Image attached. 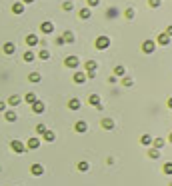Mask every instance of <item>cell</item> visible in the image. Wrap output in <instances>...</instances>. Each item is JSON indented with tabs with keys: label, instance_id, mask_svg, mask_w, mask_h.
I'll return each mask as SVG.
<instances>
[{
	"label": "cell",
	"instance_id": "obj_43",
	"mask_svg": "<svg viewBox=\"0 0 172 186\" xmlns=\"http://www.w3.org/2000/svg\"><path fill=\"white\" fill-rule=\"evenodd\" d=\"M164 34H168V36H172V24L168 26V28H166V32H164Z\"/></svg>",
	"mask_w": 172,
	"mask_h": 186
},
{
	"label": "cell",
	"instance_id": "obj_37",
	"mask_svg": "<svg viewBox=\"0 0 172 186\" xmlns=\"http://www.w3.org/2000/svg\"><path fill=\"white\" fill-rule=\"evenodd\" d=\"M62 8H64V10H66V12H70V10H74V4L70 2V0H66V2H64V4H62Z\"/></svg>",
	"mask_w": 172,
	"mask_h": 186
},
{
	"label": "cell",
	"instance_id": "obj_48",
	"mask_svg": "<svg viewBox=\"0 0 172 186\" xmlns=\"http://www.w3.org/2000/svg\"><path fill=\"white\" fill-rule=\"evenodd\" d=\"M170 186H172V184H170Z\"/></svg>",
	"mask_w": 172,
	"mask_h": 186
},
{
	"label": "cell",
	"instance_id": "obj_44",
	"mask_svg": "<svg viewBox=\"0 0 172 186\" xmlns=\"http://www.w3.org/2000/svg\"><path fill=\"white\" fill-rule=\"evenodd\" d=\"M34 0H22V4H32Z\"/></svg>",
	"mask_w": 172,
	"mask_h": 186
},
{
	"label": "cell",
	"instance_id": "obj_21",
	"mask_svg": "<svg viewBox=\"0 0 172 186\" xmlns=\"http://www.w3.org/2000/svg\"><path fill=\"white\" fill-rule=\"evenodd\" d=\"M20 102H22V98H20L18 94H12V96L8 98V104H10V106H18Z\"/></svg>",
	"mask_w": 172,
	"mask_h": 186
},
{
	"label": "cell",
	"instance_id": "obj_7",
	"mask_svg": "<svg viewBox=\"0 0 172 186\" xmlns=\"http://www.w3.org/2000/svg\"><path fill=\"white\" fill-rule=\"evenodd\" d=\"M74 130H76L78 134H84V132H88V124H86L84 120H78V122L74 124Z\"/></svg>",
	"mask_w": 172,
	"mask_h": 186
},
{
	"label": "cell",
	"instance_id": "obj_24",
	"mask_svg": "<svg viewBox=\"0 0 172 186\" xmlns=\"http://www.w3.org/2000/svg\"><path fill=\"white\" fill-rule=\"evenodd\" d=\"M90 16H92V10H90L88 6H86V8H82V10H80V18H82V20H88V18H90Z\"/></svg>",
	"mask_w": 172,
	"mask_h": 186
},
{
	"label": "cell",
	"instance_id": "obj_42",
	"mask_svg": "<svg viewBox=\"0 0 172 186\" xmlns=\"http://www.w3.org/2000/svg\"><path fill=\"white\" fill-rule=\"evenodd\" d=\"M4 110H6V102L0 100V112H4Z\"/></svg>",
	"mask_w": 172,
	"mask_h": 186
},
{
	"label": "cell",
	"instance_id": "obj_11",
	"mask_svg": "<svg viewBox=\"0 0 172 186\" xmlns=\"http://www.w3.org/2000/svg\"><path fill=\"white\" fill-rule=\"evenodd\" d=\"M62 40H64V44H72V42H74V32L72 30H66L62 34Z\"/></svg>",
	"mask_w": 172,
	"mask_h": 186
},
{
	"label": "cell",
	"instance_id": "obj_25",
	"mask_svg": "<svg viewBox=\"0 0 172 186\" xmlns=\"http://www.w3.org/2000/svg\"><path fill=\"white\" fill-rule=\"evenodd\" d=\"M68 106H70V110H80V100L78 98H70Z\"/></svg>",
	"mask_w": 172,
	"mask_h": 186
},
{
	"label": "cell",
	"instance_id": "obj_18",
	"mask_svg": "<svg viewBox=\"0 0 172 186\" xmlns=\"http://www.w3.org/2000/svg\"><path fill=\"white\" fill-rule=\"evenodd\" d=\"M74 82H76V84H84L86 82V72H74Z\"/></svg>",
	"mask_w": 172,
	"mask_h": 186
},
{
	"label": "cell",
	"instance_id": "obj_5",
	"mask_svg": "<svg viewBox=\"0 0 172 186\" xmlns=\"http://www.w3.org/2000/svg\"><path fill=\"white\" fill-rule=\"evenodd\" d=\"M40 30H42V34H52V32H54V24H52L50 20H44V22L40 24Z\"/></svg>",
	"mask_w": 172,
	"mask_h": 186
},
{
	"label": "cell",
	"instance_id": "obj_3",
	"mask_svg": "<svg viewBox=\"0 0 172 186\" xmlns=\"http://www.w3.org/2000/svg\"><path fill=\"white\" fill-rule=\"evenodd\" d=\"M108 46H110V38L108 36H98L96 38V48H98V50H106Z\"/></svg>",
	"mask_w": 172,
	"mask_h": 186
},
{
	"label": "cell",
	"instance_id": "obj_13",
	"mask_svg": "<svg viewBox=\"0 0 172 186\" xmlns=\"http://www.w3.org/2000/svg\"><path fill=\"white\" fill-rule=\"evenodd\" d=\"M84 68H86V72H96L98 64H96L94 60H86V62H84Z\"/></svg>",
	"mask_w": 172,
	"mask_h": 186
},
{
	"label": "cell",
	"instance_id": "obj_45",
	"mask_svg": "<svg viewBox=\"0 0 172 186\" xmlns=\"http://www.w3.org/2000/svg\"><path fill=\"white\" fill-rule=\"evenodd\" d=\"M168 108H172V96L168 98Z\"/></svg>",
	"mask_w": 172,
	"mask_h": 186
},
{
	"label": "cell",
	"instance_id": "obj_1",
	"mask_svg": "<svg viewBox=\"0 0 172 186\" xmlns=\"http://www.w3.org/2000/svg\"><path fill=\"white\" fill-rule=\"evenodd\" d=\"M10 148H12L16 154H22V152H26V144L22 140H12L10 142Z\"/></svg>",
	"mask_w": 172,
	"mask_h": 186
},
{
	"label": "cell",
	"instance_id": "obj_23",
	"mask_svg": "<svg viewBox=\"0 0 172 186\" xmlns=\"http://www.w3.org/2000/svg\"><path fill=\"white\" fill-rule=\"evenodd\" d=\"M140 144H144V146H148V148H150V144H152V136H150V134H142L140 136Z\"/></svg>",
	"mask_w": 172,
	"mask_h": 186
},
{
	"label": "cell",
	"instance_id": "obj_20",
	"mask_svg": "<svg viewBox=\"0 0 172 186\" xmlns=\"http://www.w3.org/2000/svg\"><path fill=\"white\" fill-rule=\"evenodd\" d=\"M100 124H102V128H104V130H112V128H114V120H112V118H104Z\"/></svg>",
	"mask_w": 172,
	"mask_h": 186
},
{
	"label": "cell",
	"instance_id": "obj_6",
	"mask_svg": "<svg viewBox=\"0 0 172 186\" xmlns=\"http://www.w3.org/2000/svg\"><path fill=\"white\" fill-rule=\"evenodd\" d=\"M38 146H40V138H38V136L28 138V142H26V150H36Z\"/></svg>",
	"mask_w": 172,
	"mask_h": 186
},
{
	"label": "cell",
	"instance_id": "obj_17",
	"mask_svg": "<svg viewBox=\"0 0 172 186\" xmlns=\"http://www.w3.org/2000/svg\"><path fill=\"white\" fill-rule=\"evenodd\" d=\"M4 118L8 120V122H16V118H18V114L14 110H4Z\"/></svg>",
	"mask_w": 172,
	"mask_h": 186
},
{
	"label": "cell",
	"instance_id": "obj_29",
	"mask_svg": "<svg viewBox=\"0 0 172 186\" xmlns=\"http://www.w3.org/2000/svg\"><path fill=\"white\" fill-rule=\"evenodd\" d=\"M78 170H80V172H88V170H90V164H88V162H84V160H82V162H78Z\"/></svg>",
	"mask_w": 172,
	"mask_h": 186
},
{
	"label": "cell",
	"instance_id": "obj_33",
	"mask_svg": "<svg viewBox=\"0 0 172 186\" xmlns=\"http://www.w3.org/2000/svg\"><path fill=\"white\" fill-rule=\"evenodd\" d=\"M162 172L168 174V176H172V162H166V164H164V166H162Z\"/></svg>",
	"mask_w": 172,
	"mask_h": 186
},
{
	"label": "cell",
	"instance_id": "obj_39",
	"mask_svg": "<svg viewBox=\"0 0 172 186\" xmlns=\"http://www.w3.org/2000/svg\"><path fill=\"white\" fill-rule=\"evenodd\" d=\"M100 4V0H88V8H94V6H98Z\"/></svg>",
	"mask_w": 172,
	"mask_h": 186
},
{
	"label": "cell",
	"instance_id": "obj_30",
	"mask_svg": "<svg viewBox=\"0 0 172 186\" xmlns=\"http://www.w3.org/2000/svg\"><path fill=\"white\" fill-rule=\"evenodd\" d=\"M124 16H126L128 20H132L134 16H136V10H134V8H126V10H124Z\"/></svg>",
	"mask_w": 172,
	"mask_h": 186
},
{
	"label": "cell",
	"instance_id": "obj_15",
	"mask_svg": "<svg viewBox=\"0 0 172 186\" xmlns=\"http://www.w3.org/2000/svg\"><path fill=\"white\" fill-rule=\"evenodd\" d=\"M42 138H44L46 142H54V140H56V134H54V130H50V128H48L46 132L42 134Z\"/></svg>",
	"mask_w": 172,
	"mask_h": 186
},
{
	"label": "cell",
	"instance_id": "obj_22",
	"mask_svg": "<svg viewBox=\"0 0 172 186\" xmlns=\"http://www.w3.org/2000/svg\"><path fill=\"white\" fill-rule=\"evenodd\" d=\"M12 12H14V14H22V12H24V4H22V2H14V4H12Z\"/></svg>",
	"mask_w": 172,
	"mask_h": 186
},
{
	"label": "cell",
	"instance_id": "obj_34",
	"mask_svg": "<svg viewBox=\"0 0 172 186\" xmlns=\"http://www.w3.org/2000/svg\"><path fill=\"white\" fill-rule=\"evenodd\" d=\"M46 124H36V134H38V136H42V134H44L46 132Z\"/></svg>",
	"mask_w": 172,
	"mask_h": 186
},
{
	"label": "cell",
	"instance_id": "obj_12",
	"mask_svg": "<svg viewBox=\"0 0 172 186\" xmlns=\"http://www.w3.org/2000/svg\"><path fill=\"white\" fill-rule=\"evenodd\" d=\"M156 42H158V44H162V46H168V44H170V36H168V34H164V32H162V34H158Z\"/></svg>",
	"mask_w": 172,
	"mask_h": 186
},
{
	"label": "cell",
	"instance_id": "obj_41",
	"mask_svg": "<svg viewBox=\"0 0 172 186\" xmlns=\"http://www.w3.org/2000/svg\"><path fill=\"white\" fill-rule=\"evenodd\" d=\"M54 42L58 46H64V40H62V36H58V38H54Z\"/></svg>",
	"mask_w": 172,
	"mask_h": 186
},
{
	"label": "cell",
	"instance_id": "obj_19",
	"mask_svg": "<svg viewBox=\"0 0 172 186\" xmlns=\"http://www.w3.org/2000/svg\"><path fill=\"white\" fill-rule=\"evenodd\" d=\"M38 36H36V34H28V36H26V44H28V46H36V44H38Z\"/></svg>",
	"mask_w": 172,
	"mask_h": 186
},
{
	"label": "cell",
	"instance_id": "obj_31",
	"mask_svg": "<svg viewBox=\"0 0 172 186\" xmlns=\"http://www.w3.org/2000/svg\"><path fill=\"white\" fill-rule=\"evenodd\" d=\"M148 156L152 158V160H156V158H160V150H156V148H150V150H148Z\"/></svg>",
	"mask_w": 172,
	"mask_h": 186
},
{
	"label": "cell",
	"instance_id": "obj_27",
	"mask_svg": "<svg viewBox=\"0 0 172 186\" xmlns=\"http://www.w3.org/2000/svg\"><path fill=\"white\" fill-rule=\"evenodd\" d=\"M24 100H26V102H28V104H34V102H36V100H38V98H36V94H34V92H28V94H26V96H24Z\"/></svg>",
	"mask_w": 172,
	"mask_h": 186
},
{
	"label": "cell",
	"instance_id": "obj_32",
	"mask_svg": "<svg viewBox=\"0 0 172 186\" xmlns=\"http://www.w3.org/2000/svg\"><path fill=\"white\" fill-rule=\"evenodd\" d=\"M38 58H40V60H48V58H50V52H48L46 48H42V50L38 52Z\"/></svg>",
	"mask_w": 172,
	"mask_h": 186
},
{
	"label": "cell",
	"instance_id": "obj_2",
	"mask_svg": "<svg viewBox=\"0 0 172 186\" xmlns=\"http://www.w3.org/2000/svg\"><path fill=\"white\" fill-rule=\"evenodd\" d=\"M64 66L66 68H78L80 66V58L78 56H66L64 58Z\"/></svg>",
	"mask_w": 172,
	"mask_h": 186
},
{
	"label": "cell",
	"instance_id": "obj_8",
	"mask_svg": "<svg viewBox=\"0 0 172 186\" xmlns=\"http://www.w3.org/2000/svg\"><path fill=\"white\" fill-rule=\"evenodd\" d=\"M32 110H34L36 114H42V112H44V110H46V106H44V102H42V100H36V102H34V104H32Z\"/></svg>",
	"mask_w": 172,
	"mask_h": 186
},
{
	"label": "cell",
	"instance_id": "obj_35",
	"mask_svg": "<svg viewBox=\"0 0 172 186\" xmlns=\"http://www.w3.org/2000/svg\"><path fill=\"white\" fill-rule=\"evenodd\" d=\"M126 74V68L124 66H116L114 68V76H124Z\"/></svg>",
	"mask_w": 172,
	"mask_h": 186
},
{
	"label": "cell",
	"instance_id": "obj_40",
	"mask_svg": "<svg viewBox=\"0 0 172 186\" xmlns=\"http://www.w3.org/2000/svg\"><path fill=\"white\" fill-rule=\"evenodd\" d=\"M116 14H118V12H116V8H110V10H108V18H114Z\"/></svg>",
	"mask_w": 172,
	"mask_h": 186
},
{
	"label": "cell",
	"instance_id": "obj_38",
	"mask_svg": "<svg viewBox=\"0 0 172 186\" xmlns=\"http://www.w3.org/2000/svg\"><path fill=\"white\" fill-rule=\"evenodd\" d=\"M148 4H150L152 8H158L160 4H162V0H148Z\"/></svg>",
	"mask_w": 172,
	"mask_h": 186
},
{
	"label": "cell",
	"instance_id": "obj_26",
	"mask_svg": "<svg viewBox=\"0 0 172 186\" xmlns=\"http://www.w3.org/2000/svg\"><path fill=\"white\" fill-rule=\"evenodd\" d=\"M24 62H34V58H36V54L32 52V50H28V52H24Z\"/></svg>",
	"mask_w": 172,
	"mask_h": 186
},
{
	"label": "cell",
	"instance_id": "obj_36",
	"mask_svg": "<svg viewBox=\"0 0 172 186\" xmlns=\"http://www.w3.org/2000/svg\"><path fill=\"white\" fill-rule=\"evenodd\" d=\"M122 84H124V86H126V88H130V86L134 84V80L130 78V76H124V78H122Z\"/></svg>",
	"mask_w": 172,
	"mask_h": 186
},
{
	"label": "cell",
	"instance_id": "obj_4",
	"mask_svg": "<svg viewBox=\"0 0 172 186\" xmlns=\"http://www.w3.org/2000/svg\"><path fill=\"white\" fill-rule=\"evenodd\" d=\"M154 50H156V42L154 40H144L142 42V52L144 54H152Z\"/></svg>",
	"mask_w": 172,
	"mask_h": 186
},
{
	"label": "cell",
	"instance_id": "obj_47",
	"mask_svg": "<svg viewBox=\"0 0 172 186\" xmlns=\"http://www.w3.org/2000/svg\"><path fill=\"white\" fill-rule=\"evenodd\" d=\"M0 170H2V168H0Z\"/></svg>",
	"mask_w": 172,
	"mask_h": 186
},
{
	"label": "cell",
	"instance_id": "obj_16",
	"mask_svg": "<svg viewBox=\"0 0 172 186\" xmlns=\"http://www.w3.org/2000/svg\"><path fill=\"white\" fill-rule=\"evenodd\" d=\"M88 102H90L92 106H96V108H100V106H102V102H100V96H98V94H90Z\"/></svg>",
	"mask_w": 172,
	"mask_h": 186
},
{
	"label": "cell",
	"instance_id": "obj_10",
	"mask_svg": "<svg viewBox=\"0 0 172 186\" xmlns=\"http://www.w3.org/2000/svg\"><path fill=\"white\" fill-rule=\"evenodd\" d=\"M30 172L34 174V176H42V174H44V168H42V164H32Z\"/></svg>",
	"mask_w": 172,
	"mask_h": 186
},
{
	"label": "cell",
	"instance_id": "obj_28",
	"mask_svg": "<svg viewBox=\"0 0 172 186\" xmlns=\"http://www.w3.org/2000/svg\"><path fill=\"white\" fill-rule=\"evenodd\" d=\"M28 80H30V82H40L42 76H40V72H30V74H28Z\"/></svg>",
	"mask_w": 172,
	"mask_h": 186
},
{
	"label": "cell",
	"instance_id": "obj_9",
	"mask_svg": "<svg viewBox=\"0 0 172 186\" xmlns=\"http://www.w3.org/2000/svg\"><path fill=\"white\" fill-rule=\"evenodd\" d=\"M164 144H166V140H164V138H152V144H150V148L160 150V148H164Z\"/></svg>",
	"mask_w": 172,
	"mask_h": 186
},
{
	"label": "cell",
	"instance_id": "obj_46",
	"mask_svg": "<svg viewBox=\"0 0 172 186\" xmlns=\"http://www.w3.org/2000/svg\"><path fill=\"white\" fill-rule=\"evenodd\" d=\"M168 142H170V144H172V134H170V136H168Z\"/></svg>",
	"mask_w": 172,
	"mask_h": 186
},
{
	"label": "cell",
	"instance_id": "obj_14",
	"mask_svg": "<svg viewBox=\"0 0 172 186\" xmlns=\"http://www.w3.org/2000/svg\"><path fill=\"white\" fill-rule=\"evenodd\" d=\"M2 50H4V54H8V56H10V54H14V52H16L14 42H6V44L2 46Z\"/></svg>",
	"mask_w": 172,
	"mask_h": 186
}]
</instances>
